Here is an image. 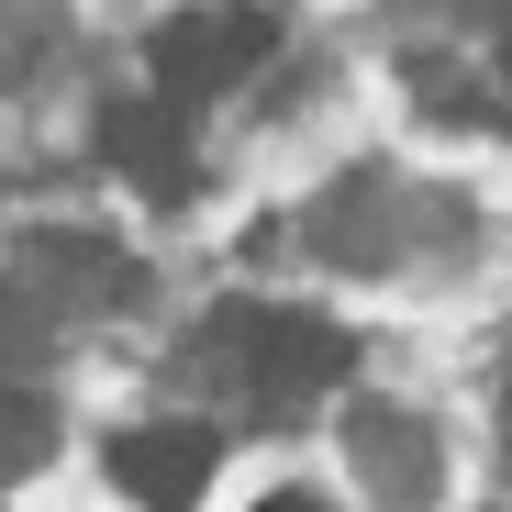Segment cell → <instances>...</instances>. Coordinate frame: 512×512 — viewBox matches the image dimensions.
I'll list each match as a JSON object with an SVG mask.
<instances>
[{"label": "cell", "mask_w": 512, "mask_h": 512, "mask_svg": "<svg viewBox=\"0 0 512 512\" xmlns=\"http://www.w3.org/2000/svg\"><path fill=\"white\" fill-rule=\"evenodd\" d=\"M212 368H223V390H234L245 412L290 423V412H312L323 390H346L357 346H346V334H334L323 312H279V301H223V312H212Z\"/></svg>", "instance_id": "1"}, {"label": "cell", "mask_w": 512, "mask_h": 512, "mask_svg": "<svg viewBox=\"0 0 512 512\" xmlns=\"http://www.w3.org/2000/svg\"><path fill=\"white\" fill-rule=\"evenodd\" d=\"M268 56H279V23L256 12V0H190V12H167L145 34V90L167 112H201V101L245 90Z\"/></svg>", "instance_id": "2"}, {"label": "cell", "mask_w": 512, "mask_h": 512, "mask_svg": "<svg viewBox=\"0 0 512 512\" xmlns=\"http://www.w3.org/2000/svg\"><path fill=\"white\" fill-rule=\"evenodd\" d=\"M0 290H23L34 323H67L90 301H134V256H112L101 234H23L0 256Z\"/></svg>", "instance_id": "3"}, {"label": "cell", "mask_w": 512, "mask_h": 512, "mask_svg": "<svg viewBox=\"0 0 512 512\" xmlns=\"http://www.w3.org/2000/svg\"><path fill=\"white\" fill-rule=\"evenodd\" d=\"M101 156H112V179H123V190H145L156 212H179V201L201 190V145H190V112H167L156 90L101 112Z\"/></svg>", "instance_id": "4"}, {"label": "cell", "mask_w": 512, "mask_h": 512, "mask_svg": "<svg viewBox=\"0 0 512 512\" xmlns=\"http://www.w3.org/2000/svg\"><path fill=\"white\" fill-rule=\"evenodd\" d=\"M112 479L145 512H190L212 490V423H134V435H112Z\"/></svg>", "instance_id": "5"}, {"label": "cell", "mask_w": 512, "mask_h": 512, "mask_svg": "<svg viewBox=\"0 0 512 512\" xmlns=\"http://www.w3.org/2000/svg\"><path fill=\"white\" fill-rule=\"evenodd\" d=\"M346 446H357V468H368L379 501H423V490H435V435H423L412 412H390V401H368L346 423Z\"/></svg>", "instance_id": "6"}, {"label": "cell", "mask_w": 512, "mask_h": 512, "mask_svg": "<svg viewBox=\"0 0 512 512\" xmlns=\"http://www.w3.org/2000/svg\"><path fill=\"white\" fill-rule=\"evenodd\" d=\"M45 457H56V412H45L34 390H0V490L34 479Z\"/></svg>", "instance_id": "7"}, {"label": "cell", "mask_w": 512, "mask_h": 512, "mask_svg": "<svg viewBox=\"0 0 512 512\" xmlns=\"http://www.w3.org/2000/svg\"><path fill=\"white\" fill-rule=\"evenodd\" d=\"M256 512H323V501L312 490H279V501H256Z\"/></svg>", "instance_id": "8"}, {"label": "cell", "mask_w": 512, "mask_h": 512, "mask_svg": "<svg viewBox=\"0 0 512 512\" xmlns=\"http://www.w3.org/2000/svg\"><path fill=\"white\" fill-rule=\"evenodd\" d=\"M501 446H512V368H501Z\"/></svg>", "instance_id": "9"}, {"label": "cell", "mask_w": 512, "mask_h": 512, "mask_svg": "<svg viewBox=\"0 0 512 512\" xmlns=\"http://www.w3.org/2000/svg\"><path fill=\"white\" fill-rule=\"evenodd\" d=\"M501 56H512V0H501Z\"/></svg>", "instance_id": "10"}]
</instances>
